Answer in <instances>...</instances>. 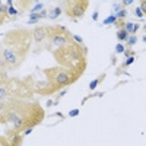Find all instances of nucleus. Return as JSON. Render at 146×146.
Instances as JSON below:
<instances>
[{"mask_svg":"<svg viewBox=\"0 0 146 146\" xmlns=\"http://www.w3.org/2000/svg\"><path fill=\"white\" fill-rule=\"evenodd\" d=\"M78 113H79V111H78V110H73V111L70 113V115H78Z\"/></svg>","mask_w":146,"mask_h":146,"instance_id":"c756f323","label":"nucleus"},{"mask_svg":"<svg viewBox=\"0 0 146 146\" xmlns=\"http://www.w3.org/2000/svg\"><path fill=\"white\" fill-rule=\"evenodd\" d=\"M133 2H131V0H124V2L123 3H121V5H124V6H127V5H131Z\"/></svg>","mask_w":146,"mask_h":146,"instance_id":"c85d7f7f","label":"nucleus"},{"mask_svg":"<svg viewBox=\"0 0 146 146\" xmlns=\"http://www.w3.org/2000/svg\"><path fill=\"white\" fill-rule=\"evenodd\" d=\"M139 29V25L136 23V25H133V31H131V34H136V31Z\"/></svg>","mask_w":146,"mask_h":146,"instance_id":"cd10ccee","label":"nucleus"},{"mask_svg":"<svg viewBox=\"0 0 146 146\" xmlns=\"http://www.w3.org/2000/svg\"><path fill=\"white\" fill-rule=\"evenodd\" d=\"M32 31L16 28L10 29L2 38V56L9 70H18L32 47Z\"/></svg>","mask_w":146,"mask_h":146,"instance_id":"f257e3e1","label":"nucleus"},{"mask_svg":"<svg viewBox=\"0 0 146 146\" xmlns=\"http://www.w3.org/2000/svg\"><path fill=\"white\" fill-rule=\"evenodd\" d=\"M7 72H9L7 64H6L5 58H3V56H2V51H0V79L5 78V76H7Z\"/></svg>","mask_w":146,"mask_h":146,"instance_id":"9b49d317","label":"nucleus"},{"mask_svg":"<svg viewBox=\"0 0 146 146\" xmlns=\"http://www.w3.org/2000/svg\"><path fill=\"white\" fill-rule=\"evenodd\" d=\"M6 18H7V16H5V15H2V13H0V27H2V25H3V23H5V21H6Z\"/></svg>","mask_w":146,"mask_h":146,"instance_id":"b1692460","label":"nucleus"},{"mask_svg":"<svg viewBox=\"0 0 146 146\" xmlns=\"http://www.w3.org/2000/svg\"><path fill=\"white\" fill-rule=\"evenodd\" d=\"M45 80L42 82H35L34 85V92L42 95V96H50L58 91H62L70 85H73L79 76L64 67L54 66V67H47L42 70Z\"/></svg>","mask_w":146,"mask_h":146,"instance_id":"7ed1b4c3","label":"nucleus"},{"mask_svg":"<svg viewBox=\"0 0 146 146\" xmlns=\"http://www.w3.org/2000/svg\"><path fill=\"white\" fill-rule=\"evenodd\" d=\"M105 76H107V75H105V73H104V75H101V76H100L98 79H95V80H92V82L89 83V89H91V91H94V89H95V88L98 86V85H100V83H101V82L104 80V78H105Z\"/></svg>","mask_w":146,"mask_h":146,"instance_id":"f8f14e48","label":"nucleus"},{"mask_svg":"<svg viewBox=\"0 0 146 146\" xmlns=\"http://www.w3.org/2000/svg\"><path fill=\"white\" fill-rule=\"evenodd\" d=\"M115 51H118V53H121V51H124V47L121 45V44H118V45L115 47Z\"/></svg>","mask_w":146,"mask_h":146,"instance_id":"393cba45","label":"nucleus"},{"mask_svg":"<svg viewBox=\"0 0 146 146\" xmlns=\"http://www.w3.org/2000/svg\"><path fill=\"white\" fill-rule=\"evenodd\" d=\"M32 40L35 41V44H42L47 40V27H35L32 29Z\"/></svg>","mask_w":146,"mask_h":146,"instance_id":"1a4fd4ad","label":"nucleus"},{"mask_svg":"<svg viewBox=\"0 0 146 146\" xmlns=\"http://www.w3.org/2000/svg\"><path fill=\"white\" fill-rule=\"evenodd\" d=\"M140 7H142V12H143V13H145V10H146V3L143 2V0H142V2H140ZM139 7V9H140Z\"/></svg>","mask_w":146,"mask_h":146,"instance_id":"bb28decb","label":"nucleus"},{"mask_svg":"<svg viewBox=\"0 0 146 146\" xmlns=\"http://www.w3.org/2000/svg\"><path fill=\"white\" fill-rule=\"evenodd\" d=\"M133 60H135V57H130L129 60H126V62H124V64H123V66H124V67H126V66H129L130 63H133Z\"/></svg>","mask_w":146,"mask_h":146,"instance_id":"5701e85b","label":"nucleus"},{"mask_svg":"<svg viewBox=\"0 0 146 146\" xmlns=\"http://www.w3.org/2000/svg\"><path fill=\"white\" fill-rule=\"evenodd\" d=\"M15 3L19 5L22 10H27L28 9V5H34V2H15Z\"/></svg>","mask_w":146,"mask_h":146,"instance_id":"dca6fc26","label":"nucleus"},{"mask_svg":"<svg viewBox=\"0 0 146 146\" xmlns=\"http://www.w3.org/2000/svg\"><path fill=\"white\" fill-rule=\"evenodd\" d=\"M0 51H2V40H0Z\"/></svg>","mask_w":146,"mask_h":146,"instance_id":"7c9ffc66","label":"nucleus"},{"mask_svg":"<svg viewBox=\"0 0 146 146\" xmlns=\"http://www.w3.org/2000/svg\"><path fill=\"white\" fill-rule=\"evenodd\" d=\"M117 38H118L120 41H127V38H129L127 31H126V29H118V31H117Z\"/></svg>","mask_w":146,"mask_h":146,"instance_id":"ddd939ff","label":"nucleus"},{"mask_svg":"<svg viewBox=\"0 0 146 146\" xmlns=\"http://www.w3.org/2000/svg\"><path fill=\"white\" fill-rule=\"evenodd\" d=\"M42 7H44V3H36V5L31 9V10H32V12H35V10H40V9H42Z\"/></svg>","mask_w":146,"mask_h":146,"instance_id":"412c9836","label":"nucleus"},{"mask_svg":"<svg viewBox=\"0 0 146 146\" xmlns=\"http://www.w3.org/2000/svg\"><path fill=\"white\" fill-rule=\"evenodd\" d=\"M135 13H136V15H137L139 18H143V16H145V13H143V12H142V10H140L139 7H137V9L135 10Z\"/></svg>","mask_w":146,"mask_h":146,"instance_id":"4be33fe9","label":"nucleus"},{"mask_svg":"<svg viewBox=\"0 0 146 146\" xmlns=\"http://www.w3.org/2000/svg\"><path fill=\"white\" fill-rule=\"evenodd\" d=\"M35 80L32 76L23 79L5 76L0 79V101L12 102L18 100H34Z\"/></svg>","mask_w":146,"mask_h":146,"instance_id":"39448f33","label":"nucleus"},{"mask_svg":"<svg viewBox=\"0 0 146 146\" xmlns=\"http://www.w3.org/2000/svg\"><path fill=\"white\" fill-rule=\"evenodd\" d=\"M124 27H126V21L124 19H117L115 21V28L117 29H124Z\"/></svg>","mask_w":146,"mask_h":146,"instance_id":"2eb2a0df","label":"nucleus"},{"mask_svg":"<svg viewBox=\"0 0 146 146\" xmlns=\"http://www.w3.org/2000/svg\"><path fill=\"white\" fill-rule=\"evenodd\" d=\"M0 146H9V142L5 136H0Z\"/></svg>","mask_w":146,"mask_h":146,"instance_id":"6ab92c4d","label":"nucleus"},{"mask_svg":"<svg viewBox=\"0 0 146 146\" xmlns=\"http://www.w3.org/2000/svg\"><path fill=\"white\" fill-rule=\"evenodd\" d=\"M113 9H114L115 12H120V9H121V6H120L118 3H114V5H113Z\"/></svg>","mask_w":146,"mask_h":146,"instance_id":"a878e982","label":"nucleus"},{"mask_svg":"<svg viewBox=\"0 0 146 146\" xmlns=\"http://www.w3.org/2000/svg\"><path fill=\"white\" fill-rule=\"evenodd\" d=\"M60 13H62V9H60L58 6H56V7H53V10L50 12V19H56Z\"/></svg>","mask_w":146,"mask_h":146,"instance_id":"4468645a","label":"nucleus"},{"mask_svg":"<svg viewBox=\"0 0 146 146\" xmlns=\"http://www.w3.org/2000/svg\"><path fill=\"white\" fill-rule=\"evenodd\" d=\"M47 38L57 48V47H62V45L72 42L73 35L63 25H53V27H47Z\"/></svg>","mask_w":146,"mask_h":146,"instance_id":"423d86ee","label":"nucleus"},{"mask_svg":"<svg viewBox=\"0 0 146 146\" xmlns=\"http://www.w3.org/2000/svg\"><path fill=\"white\" fill-rule=\"evenodd\" d=\"M53 56L60 67H64L73 73H76L79 78L86 70V66H88L86 50L83 48V45L76 44L75 41L54 48Z\"/></svg>","mask_w":146,"mask_h":146,"instance_id":"20e7f679","label":"nucleus"},{"mask_svg":"<svg viewBox=\"0 0 146 146\" xmlns=\"http://www.w3.org/2000/svg\"><path fill=\"white\" fill-rule=\"evenodd\" d=\"M7 113H9V102L0 101V124H7Z\"/></svg>","mask_w":146,"mask_h":146,"instance_id":"9d476101","label":"nucleus"},{"mask_svg":"<svg viewBox=\"0 0 146 146\" xmlns=\"http://www.w3.org/2000/svg\"><path fill=\"white\" fill-rule=\"evenodd\" d=\"M44 118L45 110L38 101L18 100L9 102L7 124H10V129L18 133H23L25 130L40 126Z\"/></svg>","mask_w":146,"mask_h":146,"instance_id":"f03ea898","label":"nucleus"},{"mask_svg":"<svg viewBox=\"0 0 146 146\" xmlns=\"http://www.w3.org/2000/svg\"><path fill=\"white\" fill-rule=\"evenodd\" d=\"M88 7H89L88 0H69V2H64L63 12L70 19H80L85 16Z\"/></svg>","mask_w":146,"mask_h":146,"instance_id":"0eeeda50","label":"nucleus"},{"mask_svg":"<svg viewBox=\"0 0 146 146\" xmlns=\"http://www.w3.org/2000/svg\"><path fill=\"white\" fill-rule=\"evenodd\" d=\"M127 41H129V48L133 45V44H136V41H137V38H136V36L135 35H131V36H129V38H127Z\"/></svg>","mask_w":146,"mask_h":146,"instance_id":"a211bd4d","label":"nucleus"},{"mask_svg":"<svg viewBox=\"0 0 146 146\" xmlns=\"http://www.w3.org/2000/svg\"><path fill=\"white\" fill-rule=\"evenodd\" d=\"M114 21H117V18H115V16L113 15V16H110V18H108L107 21H104V23H105V25H108V23H113Z\"/></svg>","mask_w":146,"mask_h":146,"instance_id":"aec40b11","label":"nucleus"},{"mask_svg":"<svg viewBox=\"0 0 146 146\" xmlns=\"http://www.w3.org/2000/svg\"><path fill=\"white\" fill-rule=\"evenodd\" d=\"M5 137L7 139L9 146H22V142H23L22 133H18L12 129H6L5 130Z\"/></svg>","mask_w":146,"mask_h":146,"instance_id":"6e6552de","label":"nucleus"},{"mask_svg":"<svg viewBox=\"0 0 146 146\" xmlns=\"http://www.w3.org/2000/svg\"><path fill=\"white\" fill-rule=\"evenodd\" d=\"M126 16H127V10H126V9H123V10H120V12H118L115 18H117V19H124Z\"/></svg>","mask_w":146,"mask_h":146,"instance_id":"f3484780","label":"nucleus"}]
</instances>
